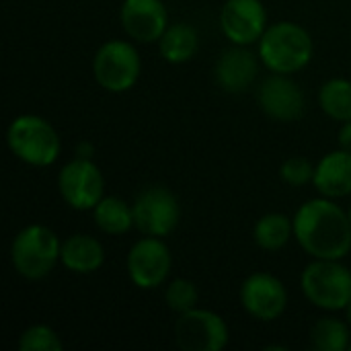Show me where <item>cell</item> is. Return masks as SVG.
I'll return each mask as SVG.
<instances>
[{
	"label": "cell",
	"instance_id": "8",
	"mask_svg": "<svg viewBox=\"0 0 351 351\" xmlns=\"http://www.w3.org/2000/svg\"><path fill=\"white\" fill-rule=\"evenodd\" d=\"M58 191L72 210L93 212V208L105 197V179L90 158L78 156L60 169Z\"/></svg>",
	"mask_w": 351,
	"mask_h": 351
},
{
	"label": "cell",
	"instance_id": "21",
	"mask_svg": "<svg viewBox=\"0 0 351 351\" xmlns=\"http://www.w3.org/2000/svg\"><path fill=\"white\" fill-rule=\"evenodd\" d=\"M351 327L337 317H323L311 329V343L319 351H346L351 346Z\"/></svg>",
	"mask_w": 351,
	"mask_h": 351
},
{
	"label": "cell",
	"instance_id": "5",
	"mask_svg": "<svg viewBox=\"0 0 351 351\" xmlns=\"http://www.w3.org/2000/svg\"><path fill=\"white\" fill-rule=\"evenodd\" d=\"M300 288L313 306L339 313L351 302V271L341 259H315L304 267Z\"/></svg>",
	"mask_w": 351,
	"mask_h": 351
},
{
	"label": "cell",
	"instance_id": "16",
	"mask_svg": "<svg viewBox=\"0 0 351 351\" xmlns=\"http://www.w3.org/2000/svg\"><path fill=\"white\" fill-rule=\"evenodd\" d=\"M313 185L323 197L329 199L351 195V150L339 148L325 154L315 167Z\"/></svg>",
	"mask_w": 351,
	"mask_h": 351
},
{
	"label": "cell",
	"instance_id": "20",
	"mask_svg": "<svg viewBox=\"0 0 351 351\" xmlns=\"http://www.w3.org/2000/svg\"><path fill=\"white\" fill-rule=\"evenodd\" d=\"M292 237H294V218H288L286 214L280 212L261 216L253 228V239L257 247L269 253L282 251Z\"/></svg>",
	"mask_w": 351,
	"mask_h": 351
},
{
	"label": "cell",
	"instance_id": "23",
	"mask_svg": "<svg viewBox=\"0 0 351 351\" xmlns=\"http://www.w3.org/2000/svg\"><path fill=\"white\" fill-rule=\"evenodd\" d=\"M197 298H199V292H197L195 284L185 278L173 280L165 290V302L177 315L193 311L197 306Z\"/></svg>",
	"mask_w": 351,
	"mask_h": 351
},
{
	"label": "cell",
	"instance_id": "6",
	"mask_svg": "<svg viewBox=\"0 0 351 351\" xmlns=\"http://www.w3.org/2000/svg\"><path fill=\"white\" fill-rule=\"evenodd\" d=\"M142 72V60L132 45V41L125 39H109L105 41L95 58H93V76L101 88L107 93H128L136 86Z\"/></svg>",
	"mask_w": 351,
	"mask_h": 351
},
{
	"label": "cell",
	"instance_id": "27",
	"mask_svg": "<svg viewBox=\"0 0 351 351\" xmlns=\"http://www.w3.org/2000/svg\"><path fill=\"white\" fill-rule=\"evenodd\" d=\"M346 321H348V325L351 327V302L348 304V308H346Z\"/></svg>",
	"mask_w": 351,
	"mask_h": 351
},
{
	"label": "cell",
	"instance_id": "19",
	"mask_svg": "<svg viewBox=\"0 0 351 351\" xmlns=\"http://www.w3.org/2000/svg\"><path fill=\"white\" fill-rule=\"evenodd\" d=\"M93 220L95 226L111 237H119L132 230L136 226L134 222V206H130L125 199L115 195H105L95 208H93Z\"/></svg>",
	"mask_w": 351,
	"mask_h": 351
},
{
	"label": "cell",
	"instance_id": "15",
	"mask_svg": "<svg viewBox=\"0 0 351 351\" xmlns=\"http://www.w3.org/2000/svg\"><path fill=\"white\" fill-rule=\"evenodd\" d=\"M259 58L247 49V45H232L222 51L216 62V82L226 93L247 90L259 74Z\"/></svg>",
	"mask_w": 351,
	"mask_h": 351
},
{
	"label": "cell",
	"instance_id": "28",
	"mask_svg": "<svg viewBox=\"0 0 351 351\" xmlns=\"http://www.w3.org/2000/svg\"><path fill=\"white\" fill-rule=\"evenodd\" d=\"M348 216H350V220H351V204H350V208H348Z\"/></svg>",
	"mask_w": 351,
	"mask_h": 351
},
{
	"label": "cell",
	"instance_id": "25",
	"mask_svg": "<svg viewBox=\"0 0 351 351\" xmlns=\"http://www.w3.org/2000/svg\"><path fill=\"white\" fill-rule=\"evenodd\" d=\"M315 167L308 158L304 156H290L282 162L280 167V177L286 185L290 187H304L313 183L315 179Z\"/></svg>",
	"mask_w": 351,
	"mask_h": 351
},
{
	"label": "cell",
	"instance_id": "22",
	"mask_svg": "<svg viewBox=\"0 0 351 351\" xmlns=\"http://www.w3.org/2000/svg\"><path fill=\"white\" fill-rule=\"evenodd\" d=\"M319 105L325 115L335 121L351 119V80L348 78H331L323 82L319 90Z\"/></svg>",
	"mask_w": 351,
	"mask_h": 351
},
{
	"label": "cell",
	"instance_id": "14",
	"mask_svg": "<svg viewBox=\"0 0 351 351\" xmlns=\"http://www.w3.org/2000/svg\"><path fill=\"white\" fill-rule=\"evenodd\" d=\"M119 21L130 39L138 43H158L169 27V10L162 0H123Z\"/></svg>",
	"mask_w": 351,
	"mask_h": 351
},
{
	"label": "cell",
	"instance_id": "24",
	"mask_svg": "<svg viewBox=\"0 0 351 351\" xmlns=\"http://www.w3.org/2000/svg\"><path fill=\"white\" fill-rule=\"evenodd\" d=\"M16 348L21 351H60L62 339L47 325H31L21 333Z\"/></svg>",
	"mask_w": 351,
	"mask_h": 351
},
{
	"label": "cell",
	"instance_id": "26",
	"mask_svg": "<svg viewBox=\"0 0 351 351\" xmlns=\"http://www.w3.org/2000/svg\"><path fill=\"white\" fill-rule=\"evenodd\" d=\"M337 142H339V148L351 150V119L341 123L339 134H337Z\"/></svg>",
	"mask_w": 351,
	"mask_h": 351
},
{
	"label": "cell",
	"instance_id": "4",
	"mask_svg": "<svg viewBox=\"0 0 351 351\" xmlns=\"http://www.w3.org/2000/svg\"><path fill=\"white\" fill-rule=\"evenodd\" d=\"M62 241L43 224H29L16 232L10 245V263L14 271L31 282L43 280L60 263Z\"/></svg>",
	"mask_w": 351,
	"mask_h": 351
},
{
	"label": "cell",
	"instance_id": "7",
	"mask_svg": "<svg viewBox=\"0 0 351 351\" xmlns=\"http://www.w3.org/2000/svg\"><path fill=\"white\" fill-rule=\"evenodd\" d=\"M134 222L144 237H169L181 220L177 195L162 185L142 189L134 199Z\"/></svg>",
	"mask_w": 351,
	"mask_h": 351
},
{
	"label": "cell",
	"instance_id": "9",
	"mask_svg": "<svg viewBox=\"0 0 351 351\" xmlns=\"http://www.w3.org/2000/svg\"><path fill=\"white\" fill-rule=\"evenodd\" d=\"M175 341L185 351H222L230 341L226 321L212 311L193 308L179 315L175 323Z\"/></svg>",
	"mask_w": 351,
	"mask_h": 351
},
{
	"label": "cell",
	"instance_id": "12",
	"mask_svg": "<svg viewBox=\"0 0 351 351\" xmlns=\"http://www.w3.org/2000/svg\"><path fill=\"white\" fill-rule=\"evenodd\" d=\"M241 304L253 319L271 323L284 315L288 306V290L280 278L265 271H257L243 282Z\"/></svg>",
	"mask_w": 351,
	"mask_h": 351
},
{
	"label": "cell",
	"instance_id": "11",
	"mask_svg": "<svg viewBox=\"0 0 351 351\" xmlns=\"http://www.w3.org/2000/svg\"><path fill=\"white\" fill-rule=\"evenodd\" d=\"M257 103L261 111L282 123L296 121L304 115L306 97L298 82L290 78V74H276L267 76L257 88Z\"/></svg>",
	"mask_w": 351,
	"mask_h": 351
},
{
	"label": "cell",
	"instance_id": "13",
	"mask_svg": "<svg viewBox=\"0 0 351 351\" xmlns=\"http://www.w3.org/2000/svg\"><path fill=\"white\" fill-rule=\"evenodd\" d=\"M267 27V10L261 0H226L220 10V29L232 45L259 43Z\"/></svg>",
	"mask_w": 351,
	"mask_h": 351
},
{
	"label": "cell",
	"instance_id": "1",
	"mask_svg": "<svg viewBox=\"0 0 351 351\" xmlns=\"http://www.w3.org/2000/svg\"><path fill=\"white\" fill-rule=\"evenodd\" d=\"M294 237L313 259H343L351 251V220L339 204L321 195L294 214Z\"/></svg>",
	"mask_w": 351,
	"mask_h": 351
},
{
	"label": "cell",
	"instance_id": "10",
	"mask_svg": "<svg viewBox=\"0 0 351 351\" xmlns=\"http://www.w3.org/2000/svg\"><path fill=\"white\" fill-rule=\"evenodd\" d=\"M125 267L136 288L156 290L167 282L173 267V257L162 239L144 237L132 245Z\"/></svg>",
	"mask_w": 351,
	"mask_h": 351
},
{
	"label": "cell",
	"instance_id": "29",
	"mask_svg": "<svg viewBox=\"0 0 351 351\" xmlns=\"http://www.w3.org/2000/svg\"><path fill=\"white\" fill-rule=\"evenodd\" d=\"M350 351H351V346H350Z\"/></svg>",
	"mask_w": 351,
	"mask_h": 351
},
{
	"label": "cell",
	"instance_id": "17",
	"mask_svg": "<svg viewBox=\"0 0 351 351\" xmlns=\"http://www.w3.org/2000/svg\"><path fill=\"white\" fill-rule=\"evenodd\" d=\"M60 263L78 276H90L99 271L105 263V249L99 239L90 234H72L62 241Z\"/></svg>",
	"mask_w": 351,
	"mask_h": 351
},
{
	"label": "cell",
	"instance_id": "2",
	"mask_svg": "<svg viewBox=\"0 0 351 351\" xmlns=\"http://www.w3.org/2000/svg\"><path fill=\"white\" fill-rule=\"evenodd\" d=\"M315 43L311 33L292 21H280L265 29L259 39V60L269 72L294 74L313 60Z\"/></svg>",
	"mask_w": 351,
	"mask_h": 351
},
{
	"label": "cell",
	"instance_id": "3",
	"mask_svg": "<svg viewBox=\"0 0 351 351\" xmlns=\"http://www.w3.org/2000/svg\"><path fill=\"white\" fill-rule=\"evenodd\" d=\"M6 144L21 162L37 169L53 165L62 152V140L56 128L45 117L33 113L19 115L10 121Z\"/></svg>",
	"mask_w": 351,
	"mask_h": 351
},
{
	"label": "cell",
	"instance_id": "18",
	"mask_svg": "<svg viewBox=\"0 0 351 351\" xmlns=\"http://www.w3.org/2000/svg\"><path fill=\"white\" fill-rule=\"evenodd\" d=\"M199 47V35L189 23H173L158 39V51L169 64L189 62Z\"/></svg>",
	"mask_w": 351,
	"mask_h": 351
}]
</instances>
